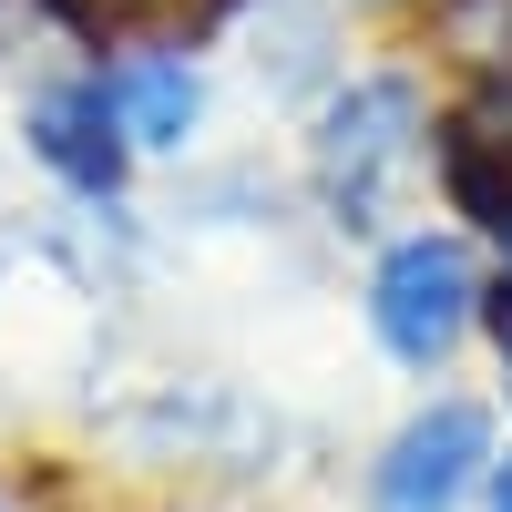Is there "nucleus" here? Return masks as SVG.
<instances>
[{
    "mask_svg": "<svg viewBox=\"0 0 512 512\" xmlns=\"http://www.w3.org/2000/svg\"><path fill=\"white\" fill-rule=\"evenodd\" d=\"M472 308H482V277H472V256L451 236H400L379 256V277H369V328L410 369H441L451 338L472 328Z\"/></svg>",
    "mask_w": 512,
    "mask_h": 512,
    "instance_id": "f257e3e1",
    "label": "nucleus"
},
{
    "mask_svg": "<svg viewBox=\"0 0 512 512\" xmlns=\"http://www.w3.org/2000/svg\"><path fill=\"white\" fill-rule=\"evenodd\" d=\"M410 82H349V93L328 103V134H318V175H328V205L338 216H369L379 185L410 164Z\"/></svg>",
    "mask_w": 512,
    "mask_h": 512,
    "instance_id": "f03ea898",
    "label": "nucleus"
},
{
    "mask_svg": "<svg viewBox=\"0 0 512 512\" xmlns=\"http://www.w3.org/2000/svg\"><path fill=\"white\" fill-rule=\"evenodd\" d=\"M492 461V420L472 400H441L420 410L410 431L390 441V461H379V512H461V492H472V472Z\"/></svg>",
    "mask_w": 512,
    "mask_h": 512,
    "instance_id": "7ed1b4c3",
    "label": "nucleus"
},
{
    "mask_svg": "<svg viewBox=\"0 0 512 512\" xmlns=\"http://www.w3.org/2000/svg\"><path fill=\"white\" fill-rule=\"evenodd\" d=\"M41 123V154L62 164V175L82 185V195H103L113 175H123V144H113V113H103V82H82V93H52L31 113Z\"/></svg>",
    "mask_w": 512,
    "mask_h": 512,
    "instance_id": "20e7f679",
    "label": "nucleus"
},
{
    "mask_svg": "<svg viewBox=\"0 0 512 512\" xmlns=\"http://www.w3.org/2000/svg\"><path fill=\"white\" fill-rule=\"evenodd\" d=\"M103 113H113V134H134V144H185V123H195V72L185 62H123L103 82Z\"/></svg>",
    "mask_w": 512,
    "mask_h": 512,
    "instance_id": "39448f33",
    "label": "nucleus"
},
{
    "mask_svg": "<svg viewBox=\"0 0 512 512\" xmlns=\"http://www.w3.org/2000/svg\"><path fill=\"white\" fill-rule=\"evenodd\" d=\"M441 41H451L472 72L512 82V0H441Z\"/></svg>",
    "mask_w": 512,
    "mask_h": 512,
    "instance_id": "423d86ee",
    "label": "nucleus"
},
{
    "mask_svg": "<svg viewBox=\"0 0 512 512\" xmlns=\"http://www.w3.org/2000/svg\"><path fill=\"white\" fill-rule=\"evenodd\" d=\"M492 512H512V461H502V482H492Z\"/></svg>",
    "mask_w": 512,
    "mask_h": 512,
    "instance_id": "0eeeda50",
    "label": "nucleus"
}]
</instances>
